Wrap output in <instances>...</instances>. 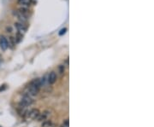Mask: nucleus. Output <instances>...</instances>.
<instances>
[{
    "instance_id": "1",
    "label": "nucleus",
    "mask_w": 154,
    "mask_h": 127,
    "mask_svg": "<svg viewBox=\"0 0 154 127\" xmlns=\"http://www.w3.org/2000/svg\"><path fill=\"white\" fill-rule=\"evenodd\" d=\"M42 85V81L39 78H35L30 83L28 86V94L29 95H38L40 86Z\"/></svg>"
},
{
    "instance_id": "16",
    "label": "nucleus",
    "mask_w": 154,
    "mask_h": 127,
    "mask_svg": "<svg viewBox=\"0 0 154 127\" xmlns=\"http://www.w3.org/2000/svg\"><path fill=\"white\" fill-rule=\"evenodd\" d=\"M6 30L8 31V32H11V31H12V29H11L10 27H8L6 28Z\"/></svg>"
},
{
    "instance_id": "2",
    "label": "nucleus",
    "mask_w": 154,
    "mask_h": 127,
    "mask_svg": "<svg viewBox=\"0 0 154 127\" xmlns=\"http://www.w3.org/2000/svg\"><path fill=\"white\" fill-rule=\"evenodd\" d=\"M33 103V99L30 95H25L20 102V108H27Z\"/></svg>"
},
{
    "instance_id": "13",
    "label": "nucleus",
    "mask_w": 154,
    "mask_h": 127,
    "mask_svg": "<svg viewBox=\"0 0 154 127\" xmlns=\"http://www.w3.org/2000/svg\"><path fill=\"white\" fill-rule=\"evenodd\" d=\"M22 37H23V34H21V33H19V32H17L16 37H15V42H16V43L20 42V41L21 40Z\"/></svg>"
},
{
    "instance_id": "14",
    "label": "nucleus",
    "mask_w": 154,
    "mask_h": 127,
    "mask_svg": "<svg viewBox=\"0 0 154 127\" xmlns=\"http://www.w3.org/2000/svg\"><path fill=\"white\" fill-rule=\"evenodd\" d=\"M66 31H67L66 28H63V29H62V30H61V31H60L59 35H63V34H64V33H65V32H66Z\"/></svg>"
},
{
    "instance_id": "12",
    "label": "nucleus",
    "mask_w": 154,
    "mask_h": 127,
    "mask_svg": "<svg viewBox=\"0 0 154 127\" xmlns=\"http://www.w3.org/2000/svg\"><path fill=\"white\" fill-rule=\"evenodd\" d=\"M51 122L50 120H45L42 124V127H51Z\"/></svg>"
},
{
    "instance_id": "8",
    "label": "nucleus",
    "mask_w": 154,
    "mask_h": 127,
    "mask_svg": "<svg viewBox=\"0 0 154 127\" xmlns=\"http://www.w3.org/2000/svg\"><path fill=\"white\" fill-rule=\"evenodd\" d=\"M48 112L47 111H45L44 113H39V115H38V117L37 118V119H38V121H43V120H45V119H47V117H48Z\"/></svg>"
},
{
    "instance_id": "7",
    "label": "nucleus",
    "mask_w": 154,
    "mask_h": 127,
    "mask_svg": "<svg viewBox=\"0 0 154 127\" xmlns=\"http://www.w3.org/2000/svg\"><path fill=\"white\" fill-rule=\"evenodd\" d=\"M56 81H57V74L55 72H51L48 76V83L50 85H53Z\"/></svg>"
},
{
    "instance_id": "10",
    "label": "nucleus",
    "mask_w": 154,
    "mask_h": 127,
    "mask_svg": "<svg viewBox=\"0 0 154 127\" xmlns=\"http://www.w3.org/2000/svg\"><path fill=\"white\" fill-rule=\"evenodd\" d=\"M19 11L20 13H21L22 15H24L25 16L28 17V14H29V10H28V8H26V7H22V8H20L19 9Z\"/></svg>"
},
{
    "instance_id": "6",
    "label": "nucleus",
    "mask_w": 154,
    "mask_h": 127,
    "mask_svg": "<svg viewBox=\"0 0 154 127\" xmlns=\"http://www.w3.org/2000/svg\"><path fill=\"white\" fill-rule=\"evenodd\" d=\"M9 45H8V40L4 36H0V48L2 50H6L8 49Z\"/></svg>"
},
{
    "instance_id": "4",
    "label": "nucleus",
    "mask_w": 154,
    "mask_h": 127,
    "mask_svg": "<svg viewBox=\"0 0 154 127\" xmlns=\"http://www.w3.org/2000/svg\"><path fill=\"white\" fill-rule=\"evenodd\" d=\"M13 15H15V16L18 18V20H19V21L21 22V23L25 24L26 22L28 21V17L25 16L24 15H22V14H21V13H20L18 10H17V11H14V12H13Z\"/></svg>"
},
{
    "instance_id": "3",
    "label": "nucleus",
    "mask_w": 154,
    "mask_h": 127,
    "mask_svg": "<svg viewBox=\"0 0 154 127\" xmlns=\"http://www.w3.org/2000/svg\"><path fill=\"white\" fill-rule=\"evenodd\" d=\"M39 113H40V112H39L38 109L33 108V109H31L27 113V117H28V119H36L39 115Z\"/></svg>"
},
{
    "instance_id": "9",
    "label": "nucleus",
    "mask_w": 154,
    "mask_h": 127,
    "mask_svg": "<svg viewBox=\"0 0 154 127\" xmlns=\"http://www.w3.org/2000/svg\"><path fill=\"white\" fill-rule=\"evenodd\" d=\"M18 4L22 7L28 8L31 4V0H18Z\"/></svg>"
},
{
    "instance_id": "11",
    "label": "nucleus",
    "mask_w": 154,
    "mask_h": 127,
    "mask_svg": "<svg viewBox=\"0 0 154 127\" xmlns=\"http://www.w3.org/2000/svg\"><path fill=\"white\" fill-rule=\"evenodd\" d=\"M15 38H14L13 37H10V38H9V42H8V45H9V46H10L11 48H12L14 45H15Z\"/></svg>"
},
{
    "instance_id": "15",
    "label": "nucleus",
    "mask_w": 154,
    "mask_h": 127,
    "mask_svg": "<svg viewBox=\"0 0 154 127\" xmlns=\"http://www.w3.org/2000/svg\"><path fill=\"white\" fill-rule=\"evenodd\" d=\"M64 125H65V126H66V127H68V119H67V120L65 121V123L63 124V126H64Z\"/></svg>"
},
{
    "instance_id": "5",
    "label": "nucleus",
    "mask_w": 154,
    "mask_h": 127,
    "mask_svg": "<svg viewBox=\"0 0 154 127\" xmlns=\"http://www.w3.org/2000/svg\"><path fill=\"white\" fill-rule=\"evenodd\" d=\"M15 27L17 29V31H18V32L21 34H24L26 31H27V26L23 23H21V22L15 23Z\"/></svg>"
}]
</instances>
